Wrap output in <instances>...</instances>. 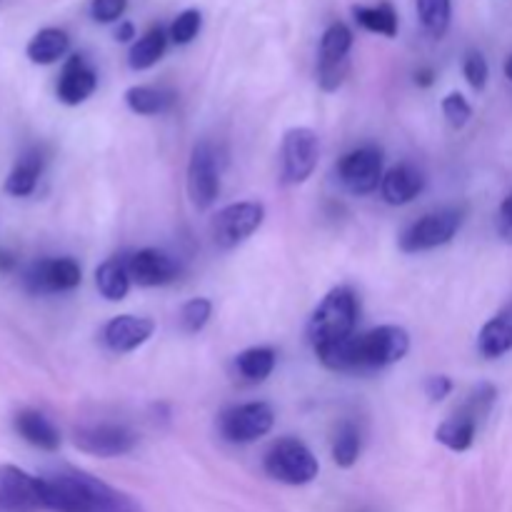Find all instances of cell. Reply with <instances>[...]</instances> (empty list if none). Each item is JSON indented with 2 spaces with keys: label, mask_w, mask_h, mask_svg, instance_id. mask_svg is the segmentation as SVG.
Returning a JSON list of instances; mask_svg holds the SVG:
<instances>
[{
  "label": "cell",
  "mask_w": 512,
  "mask_h": 512,
  "mask_svg": "<svg viewBox=\"0 0 512 512\" xmlns=\"http://www.w3.org/2000/svg\"><path fill=\"white\" fill-rule=\"evenodd\" d=\"M48 512H140L138 505L83 470H58L40 478Z\"/></svg>",
  "instance_id": "cell-1"
},
{
  "label": "cell",
  "mask_w": 512,
  "mask_h": 512,
  "mask_svg": "<svg viewBox=\"0 0 512 512\" xmlns=\"http://www.w3.org/2000/svg\"><path fill=\"white\" fill-rule=\"evenodd\" d=\"M355 325H358V298L353 290L340 285L330 290L310 315L308 340L313 350L325 348V345L355 335Z\"/></svg>",
  "instance_id": "cell-2"
},
{
  "label": "cell",
  "mask_w": 512,
  "mask_h": 512,
  "mask_svg": "<svg viewBox=\"0 0 512 512\" xmlns=\"http://www.w3.org/2000/svg\"><path fill=\"white\" fill-rule=\"evenodd\" d=\"M263 468L270 478L285 485H308L320 473V463L313 450L298 438H283L270 445Z\"/></svg>",
  "instance_id": "cell-3"
},
{
  "label": "cell",
  "mask_w": 512,
  "mask_h": 512,
  "mask_svg": "<svg viewBox=\"0 0 512 512\" xmlns=\"http://www.w3.org/2000/svg\"><path fill=\"white\" fill-rule=\"evenodd\" d=\"M265 220V208L255 200H243V203L225 205L223 210H218V215L213 218V240L218 248L233 250L240 243L250 238V235L258 233V228Z\"/></svg>",
  "instance_id": "cell-4"
},
{
  "label": "cell",
  "mask_w": 512,
  "mask_h": 512,
  "mask_svg": "<svg viewBox=\"0 0 512 512\" xmlns=\"http://www.w3.org/2000/svg\"><path fill=\"white\" fill-rule=\"evenodd\" d=\"M410 350V335L398 325H380L370 333L358 335L360 370H380L400 363Z\"/></svg>",
  "instance_id": "cell-5"
},
{
  "label": "cell",
  "mask_w": 512,
  "mask_h": 512,
  "mask_svg": "<svg viewBox=\"0 0 512 512\" xmlns=\"http://www.w3.org/2000/svg\"><path fill=\"white\" fill-rule=\"evenodd\" d=\"M460 225H463V213L455 208L423 215L418 223H413L400 235V250L403 253H423V250L440 248L455 238Z\"/></svg>",
  "instance_id": "cell-6"
},
{
  "label": "cell",
  "mask_w": 512,
  "mask_h": 512,
  "mask_svg": "<svg viewBox=\"0 0 512 512\" xmlns=\"http://www.w3.org/2000/svg\"><path fill=\"white\" fill-rule=\"evenodd\" d=\"M220 435L228 443L248 445L273 430L275 413L268 403H245L228 408L220 415Z\"/></svg>",
  "instance_id": "cell-7"
},
{
  "label": "cell",
  "mask_w": 512,
  "mask_h": 512,
  "mask_svg": "<svg viewBox=\"0 0 512 512\" xmlns=\"http://www.w3.org/2000/svg\"><path fill=\"white\" fill-rule=\"evenodd\" d=\"M383 150L375 145L350 150L338 163V178L350 193L368 195L383 183Z\"/></svg>",
  "instance_id": "cell-8"
},
{
  "label": "cell",
  "mask_w": 512,
  "mask_h": 512,
  "mask_svg": "<svg viewBox=\"0 0 512 512\" xmlns=\"http://www.w3.org/2000/svg\"><path fill=\"white\" fill-rule=\"evenodd\" d=\"M83 280V270L73 258H43L25 270L23 285L33 295L68 293Z\"/></svg>",
  "instance_id": "cell-9"
},
{
  "label": "cell",
  "mask_w": 512,
  "mask_h": 512,
  "mask_svg": "<svg viewBox=\"0 0 512 512\" xmlns=\"http://www.w3.org/2000/svg\"><path fill=\"white\" fill-rule=\"evenodd\" d=\"M188 195L198 210H208L220 195V170L215 148L203 140L190 153L188 165Z\"/></svg>",
  "instance_id": "cell-10"
},
{
  "label": "cell",
  "mask_w": 512,
  "mask_h": 512,
  "mask_svg": "<svg viewBox=\"0 0 512 512\" xmlns=\"http://www.w3.org/2000/svg\"><path fill=\"white\" fill-rule=\"evenodd\" d=\"M0 512H45L40 478L15 465H0Z\"/></svg>",
  "instance_id": "cell-11"
},
{
  "label": "cell",
  "mask_w": 512,
  "mask_h": 512,
  "mask_svg": "<svg viewBox=\"0 0 512 512\" xmlns=\"http://www.w3.org/2000/svg\"><path fill=\"white\" fill-rule=\"evenodd\" d=\"M73 443L75 448L95 458H118V455H128L138 445V435L125 425H83L73 433Z\"/></svg>",
  "instance_id": "cell-12"
},
{
  "label": "cell",
  "mask_w": 512,
  "mask_h": 512,
  "mask_svg": "<svg viewBox=\"0 0 512 512\" xmlns=\"http://www.w3.org/2000/svg\"><path fill=\"white\" fill-rule=\"evenodd\" d=\"M320 160V143L315 130L290 128L283 138V175L288 183H305Z\"/></svg>",
  "instance_id": "cell-13"
},
{
  "label": "cell",
  "mask_w": 512,
  "mask_h": 512,
  "mask_svg": "<svg viewBox=\"0 0 512 512\" xmlns=\"http://www.w3.org/2000/svg\"><path fill=\"white\" fill-rule=\"evenodd\" d=\"M128 273L133 283L140 288H158L178 278L180 265L168 253L155 248H143L128 258Z\"/></svg>",
  "instance_id": "cell-14"
},
{
  "label": "cell",
  "mask_w": 512,
  "mask_h": 512,
  "mask_svg": "<svg viewBox=\"0 0 512 512\" xmlns=\"http://www.w3.org/2000/svg\"><path fill=\"white\" fill-rule=\"evenodd\" d=\"M98 88V75L85 63L83 55H70L63 65V73L58 78V100L65 105H80L90 98Z\"/></svg>",
  "instance_id": "cell-15"
},
{
  "label": "cell",
  "mask_w": 512,
  "mask_h": 512,
  "mask_svg": "<svg viewBox=\"0 0 512 512\" xmlns=\"http://www.w3.org/2000/svg\"><path fill=\"white\" fill-rule=\"evenodd\" d=\"M155 323L138 315H118L103 328V340L113 353H130L145 345L153 335Z\"/></svg>",
  "instance_id": "cell-16"
},
{
  "label": "cell",
  "mask_w": 512,
  "mask_h": 512,
  "mask_svg": "<svg viewBox=\"0 0 512 512\" xmlns=\"http://www.w3.org/2000/svg\"><path fill=\"white\" fill-rule=\"evenodd\" d=\"M425 178L415 165L400 163L395 168H390L383 175V183H380V193H383L385 203L388 205H408L423 193Z\"/></svg>",
  "instance_id": "cell-17"
},
{
  "label": "cell",
  "mask_w": 512,
  "mask_h": 512,
  "mask_svg": "<svg viewBox=\"0 0 512 512\" xmlns=\"http://www.w3.org/2000/svg\"><path fill=\"white\" fill-rule=\"evenodd\" d=\"M15 430H18V435L25 443H30L38 450H45V453H55L60 443H63L58 428L38 410H20L15 415Z\"/></svg>",
  "instance_id": "cell-18"
},
{
  "label": "cell",
  "mask_w": 512,
  "mask_h": 512,
  "mask_svg": "<svg viewBox=\"0 0 512 512\" xmlns=\"http://www.w3.org/2000/svg\"><path fill=\"white\" fill-rule=\"evenodd\" d=\"M478 350L483 358H500V355L512 350V305L500 310L495 318H490L483 325L478 335Z\"/></svg>",
  "instance_id": "cell-19"
},
{
  "label": "cell",
  "mask_w": 512,
  "mask_h": 512,
  "mask_svg": "<svg viewBox=\"0 0 512 512\" xmlns=\"http://www.w3.org/2000/svg\"><path fill=\"white\" fill-rule=\"evenodd\" d=\"M475 433H478V420L470 413L460 410L458 415L448 418L445 423L438 425L435 430V440L440 445H445L448 450H455V453H465V450L473 448Z\"/></svg>",
  "instance_id": "cell-20"
},
{
  "label": "cell",
  "mask_w": 512,
  "mask_h": 512,
  "mask_svg": "<svg viewBox=\"0 0 512 512\" xmlns=\"http://www.w3.org/2000/svg\"><path fill=\"white\" fill-rule=\"evenodd\" d=\"M40 173H43V155H40V150H30L13 165V170L5 178L3 190L13 198H25L35 190Z\"/></svg>",
  "instance_id": "cell-21"
},
{
  "label": "cell",
  "mask_w": 512,
  "mask_h": 512,
  "mask_svg": "<svg viewBox=\"0 0 512 512\" xmlns=\"http://www.w3.org/2000/svg\"><path fill=\"white\" fill-rule=\"evenodd\" d=\"M68 48H70V38L65 30L43 28L30 38L25 53H28V58L33 60L35 65H53L68 53Z\"/></svg>",
  "instance_id": "cell-22"
},
{
  "label": "cell",
  "mask_w": 512,
  "mask_h": 512,
  "mask_svg": "<svg viewBox=\"0 0 512 512\" xmlns=\"http://www.w3.org/2000/svg\"><path fill=\"white\" fill-rule=\"evenodd\" d=\"M130 273H128V260L110 258L105 263L98 265L95 270V285H98V293L103 295L110 303H118L128 295L130 290Z\"/></svg>",
  "instance_id": "cell-23"
},
{
  "label": "cell",
  "mask_w": 512,
  "mask_h": 512,
  "mask_svg": "<svg viewBox=\"0 0 512 512\" xmlns=\"http://www.w3.org/2000/svg\"><path fill=\"white\" fill-rule=\"evenodd\" d=\"M125 103L138 115H160L173 108L175 93L155 85H133L125 90Z\"/></svg>",
  "instance_id": "cell-24"
},
{
  "label": "cell",
  "mask_w": 512,
  "mask_h": 512,
  "mask_svg": "<svg viewBox=\"0 0 512 512\" xmlns=\"http://www.w3.org/2000/svg\"><path fill=\"white\" fill-rule=\"evenodd\" d=\"M168 48V35L163 28H150L148 33L140 35L128 53V65L133 70H148L158 63Z\"/></svg>",
  "instance_id": "cell-25"
},
{
  "label": "cell",
  "mask_w": 512,
  "mask_h": 512,
  "mask_svg": "<svg viewBox=\"0 0 512 512\" xmlns=\"http://www.w3.org/2000/svg\"><path fill=\"white\" fill-rule=\"evenodd\" d=\"M275 360L278 355L273 348H248L235 358V370L245 383H263L275 370Z\"/></svg>",
  "instance_id": "cell-26"
},
{
  "label": "cell",
  "mask_w": 512,
  "mask_h": 512,
  "mask_svg": "<svg viewBox=\"0 0 512 512\" xmlns=\"http://www.w3.org/2000/svg\"><path fill=\"white\" fill-rule=\"evenodd\" d=\"M353 48V30L345 23H333L320 40L318 65H343L350 63L348 55Z\"/></svg>",
  "instance_id": "cell-27"
},
{
  "label": "cell",
  "mask_w": 512,
  "mask_h": 512,
  "mask_svg": "<svg viewBox=\"0 0 512 512\" xmlns=\"http://www.w3.org/2000/svg\"><path fill=\"white\" fill-rule=\"evenodd\" d=\"M353 15L370 33L385 35V38H395L398 35V13H395V8L390 3L355 5Z\"/></svg>",
  "instance_id": "cell-28"
},
{
  "label": "cell",
  "mask_w": 512,
  "mask_h": 512,
  "mask_svg": "<svg viewBox=\"0 0 512 512\" xmlns=\"http://www.w3.org/2000/svg\"><path fill=\"white\" fill-rule=\"evenodd\" d=\"M360 458V430L353 423H340L333 438V460L338 468H353Z\"/></svg>",
  "instance_id": "cell-29"
},
{
  "label": "cell",
  "mask_w": 512,
  "mask_h": 512,
  "mask_svg": "<svg viewBox=\"0 0 512 512\" xmlns=\"http://www.w3.org/2000/svg\"><path fill=\"white\" fill-rule=\"evenodd\" d=\"M418 15L423 28L433 38H443L450 28V15H453V3L450 0H418Z\"/></svg>",
  "instance_id": "cell-30"
},
{
  "label": "cell",
  "mask_w": 512,
  "mask_h": 512,
  "mask_svg": "<svg viewBox=\"0 0 512 512\" xmlns=\"http://www.w3.org/2000/svg\"><path fill=\"white\" fill-rule=\"evenodd\" d=\"M213 315V303L208 298H193L180 308V328L185 333H200Z\"/></svg>",
  "instance_id": "cell-31"
},
{
  "label": "cell",
  "mask_w": 512,
  "mask_h": 512,
  "mask_svg": "<svg viewBox=\"0 0 512 512\" xmlns=\"http://www.w3.org/2000/svg\"><path fill=\"white\" fill-rule=\"evenodd\" d=\"M200 25H203V15H200L198 8L183 10V13L173 20V25H170L168 38L173 40L175 45L193 43L200 33Z\"/></svg>",
  "instance_id": "cell-32"
},
{
  "label": "cell",
  "mask_w": 512,
  "mask_h": 512,
  "mask_svg": "<svg viewBox=\"0 0 512 512\" xmlns=\"http://www.w3.org/2000/svg\"><path fill=\"white\" fill-rule=\"evenodd\" d=\"M443 115L448 118V123L453 125L455 130H460L468 125L470 118H473V108H470V103L465 100L463 93H450L443 98Z\"/></svg>",
  "instance_id": "cell-33"
},
{
  "label": "cell",
  "mask_w": 512,
  "mask_h": 512,
  "mask_svg": "<svg viewBox=\"0 0 512 512\" xmlns=\"http://www.w3.org/2000/svg\"><path fill=\"white\" fill-rule=\"evenodd\" d=\"M463 73H465V80L470 83V88L483 90L485 85H488V75H490L488 60H485V55L478 53V50H470V53L465 55Z\"/></svg>",
  "instance_id": "cell-34"
},
{
  "label": "cell",
  "mask_w": 512,
  "mask_h": 512,
  "mask_svg": "<svg viewBox=\"0 0 512 512\" xmlns=\"http://www.w3.org/2000/svg\"><path fill=\"white\" fill-rule=\"evenodd\" d=\"M128 8V0H93L90 3V15L95 23H115Z\"/></svg>",
  "instance_id": "cell-35"
},
{
  "label": "cell",
  "mask_w": 512,
  "mask_h": 512,
  "mask_svg": "<svg viewBox=\"0 0 512 512\" xmlns=\"http://www.w3.org/2000/svg\"><path fill=\"white\" fill-rule=\"evenodd\" d=\"M453 393V380L448 375H433V378L425 380V395H428L433 403H440L445 400L448 395Z\"/></svg>",
  "instance_id": "cell-36"
},
{
  "label": "cell",
  "mask_w": 512,
  "mask_h": 512,
  "mask_svg": "<svg viewBox=\"0 0 512 512\" xmlns=\"http://www.w3.org/2000/svg\"><path fill=\"white\" fill-rule=\"evenodd\" d=\"M498 233L500 238L512 243V195L503 200V205L498 210Z\"/></svg>",
  "instance_id": "cell-37"
},
{
  "label": "cell",
  "mask_w": 512,
  "mask_h": 512,
  "mask_svg": "<svg viewBox=\"0 0 512 512\" xmlns=\"http://www.w3.org/2000/svg\"><path fill=\"white\" fill-rule=\"evenodd\" d=\"M415 83H418L420 88H430V85L435 83V70L433 68H420L418 73H415Z\"/></svg>",
  "instance_id": "cell-38"
},
{
  "label": "cell",
  "mask_w": 512,
  "mask_h": 512,
  "mask_svg": "<svg viewBox=\"0 0 512 512\" xmlns=\"http://www.w3.org/2000/svg\"><path fill=\"white\" fill-rule=\"evenodd\" d=\"M115 38H118L120 43H128V40H133L135 38L133 23H120L118 30H115Z\"/></svg>",
  "instance_id": "cell-39"
},
{
  "label": "cell",
  "mask_w": 512,
  "mask_h": 512,
  "mask_svg": "<svg viewBox=\"0 0 512 512\" xmlns=\"http://www.w3.org/2000/svg\"><path fill=\"white\" fill-rule=\"evenodd\" d=\"M15 268V258L5 250H0V273H10Z\"/></svg>",
  "instance_id": "cell-40"
},
{
  "label": "cell",
  "mask_w": 512,
  "mask_h": 512,
  "mask_svg": "<svg viewBox=\"0 0 512 512\" xmlns=\"http://www.w3.org/2000/svg\"><path fill=\"white\" fill-rule=\"evenodd\" d=\"M505 75L512 80V55L508 58V63H505Z\"/></svg>",
  "instance_id": "cell-41"
}]
</instances>
